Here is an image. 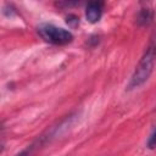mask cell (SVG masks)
<instances>
[{"instance_id":"obj_1","label":"cell","mask_w":156,"mask_h":156,"mask_svg":"<svg viewBox=\"0 0 156 156\" xmlns=\"http://www.w3.org/2000/svg\"><path fill=\"white\" fill-rule=\"evenodd\" d=\"M155 61H156V34L154 38H151L150 44L147 45L145 52L143 54L141 58L139 60L130 79H129L128 90L141 87L149 79V77L152 73Z\"/></svg>"},{"instance_id":"obj_2","label":"cell","mask_w":156,"mask_h":156,"mask_svg":"<svg viewBox=\"0 0 156 156\" xmlns=\"http://www.w3.org/2000/svg\"><path fill=\"white\" fill-rule=\"evenodd\" d=\"M39 35L52 45H66L73 40V34L62 27H57L51 23H43L38 27Z\"/></svg>"},{"instance_id":"obj_3","label":"cell","mask_w":156,"mask_h":156,"mask_svg":"<svg viewBox=\"0 0 156 156\" xmlns=\"http://www.w3.org/2000/svg\"><path fill=\"white\" fill-rule=\"evenodd\" d=\"M102 10H104V2L102 1L89 2L85 7V17H87L88 22H90V23L99 22L101 16H102Z\"/></svg>"},{"instance_id":"obj_4","label":"cell","mask_w":156,"mask_h":156,"mask_svg":"<svg viewBox=\"0 0 156 156\" xmlns=\"http://www.w3.org/2000/svg\"><path fill=\"white\" fill-rule=\"evenodd\" d=\"M154 18V11L149 7H145V9H141L138 15H136V23L139 26H147L151 23Z\"/></svg>"},{"instance_id":"obj_5","label":"cell","mask_w":156,"mask_h":156,"mask_svg":"<svg viewBox=\"0 0 156 156\" xmlns=\"http://www.w3.org/2000/svg\"><path fill=\"white\" fill-rule=\"evenodd\" d=\"M147 147H150V149L156 147V128L154 129V132L151 133V135L147 140Z\"/></svg>"},{"instance_id":"obj_6","label":"cell","mask_w":156,"mask_h":156,"mask_svg":"<svg viewBox=\"0 0 156 156\" xmlns=\"http://www.w3.org/2000/svg\"><path fill=\"white\" fill-rule=\"evenodd\" d=\"M67 23L69 24V26H77L78 23H79V18L77 17V16H74V15H69L68 17H67Z\"/></svg>"}]
</instances>
